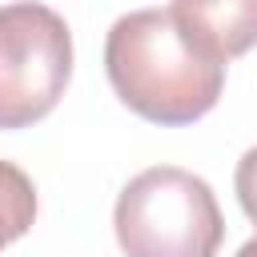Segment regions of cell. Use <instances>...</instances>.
<instances>
[{"label": "cell", "instance_id": "cell-1", "mask_svg": "<svg viewBox=\"0 0 257 257\" xmlns=\"http://www.w3.org/2000/svg\"><path fill=\"white\" fill-rule=\"evenodd\" d=\"M104 72L120 104L153 124H193L225 88V64L185 36L173 8L124 12L104 36Z\"/></svg>", "mask_w": 257, "mask_h": 257}, {"label": "cell", "instance_id": "cell-2", "mask_svg": "<svg viewBox=\"0 0 257 257\" xmlns=\"http://www.w3.org/2000/svg\"><path fill=\"white\" fill-rule=\"evenodd\" d=\"M112 229L124 257H217L225 241L209 181L177 165L137 173L116 197Z\"/></svg>", "mask_w": 257, "mask_h": 257}, {"label": "cell", "instance_id": "cell-3", "mask_svg": "<svg viewBox=\"0 0 257 257\" xmlns=\"http://www.w3.org/2000/svg\"><path fill=\"white\" fill-rule=\"evenodd\" d=\"M72 80V32L36 0L0 8V128L44 120Z\"/></svg>", "mask_w": 257, "mask_h": 257}, {"label": "cell", "instance_id": "cell-4", "mask_svg": "<svg viewBox=\"0 0 257 257\" xmlns=\"http://www.w3.org/2000/svg\"><path fill=\"white\" fill-rule=\"evenodd\" d=\"M169 8L185 36L221 64L257 44V0H173Z\"/></svg>", "mask_w": 257, "mask_h": 257}, {"label": "cell", "instance_id": "cell-5", "mask_svg": "<svg viewBox=\"0 0 257 257\" xmlns=\"http://www.w3.org/2000/svg\"><path fill=\"white\" fill-rule=\"evenodd\" d=\"M36 185L32 177L12 165V161H0V249H8L12 241H20L32 221H36Z\"/></svg>", "mask_w": 257, "mask_h": 257}, {"label": "cell", "instance_id": "cell-6", "mask_svg": "<svg viewBox=\"0 0 257 257\" xmlns=\"http://www.w3.org/2000/svg\"><path fill=\"white\" fill-rule=\"evenodd\" d=\"M233 185H237V201H241L245 217L257 225V145L245 149V157L237 161V177H233Z\"/></svg>", "mask_w": 257, "mask_h": 257}, {"label": "cell", "instance_id": "cell-7", "mask_svg": "<svg viewBox=\"0 0 257 257\" xmlns=\"http://www.w3.org/2000/svg\"><path fill=\"white\" fill-rule=\"evenodd\" d=\"M237 257H257V237H249V241L237 249Z\"/></svg>", "mask_w": 257, "mask_h": 257}]
</instances>
